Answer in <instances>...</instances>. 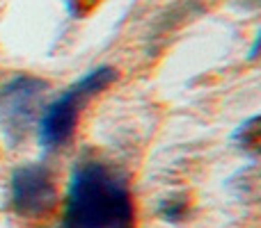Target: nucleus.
<instances>
[{
	"instance_id": "nucleus-1",
	"label": "nucleus",
	"mask_w": 261,
	"mask_h": 228,
	"mask_svg": "<svg viewBox=\"0 0 261 228\" xmlns=\"http://www.w3.org/2000/svg\"><path fill=\"white\" fill-rule=\"evenodd\" d=\"M130 224L133 201L126 183L96 162L76 167L69 183L64 228H122Z\"/></svg>"
},
{
	"instance_id": "nucleus-2",
	"label": "nucleus",
	"mask_w": 261,
	"mask_h": 228,
	"mask_svg": "<svg viewBox=\"0 0 261 228\" xmlns=\"http://www.w3.org/2000/svg\"><path fill=\"white\" fill-rule=\"evenodd\" d=\"M115 78H117L115 69L99 67L96 71L81 78L73 87H69L55 103H50L48 110H46L39 121V144L41 146L55 148V146L67 144L73 135L78 112H81V108L85 105V101L90 99V96L103 91L110 82H115Z\"/></svg>"
},
{
	"instance_id": "nucleus-3",
	"label": "nucleus",
	"mask_w": 261,
	"mask_h": 228,
	"mask_svg": "<svg viewBox=\"0 0 261 228\" xmlns=\"http://www.w3.org/2000/svg\"><path fill=\"white\" fill-rule=\"evenodd\" d=\"M12 210L18 217L25 219H35V217H44L58 203V187H55V178L46 167L41 165H25L18 167L12 174Z\"/></svg>"
},
{
	"instance_id": "nucleus-4",
	"label": "nucleus",
	"mask_w": 261,
	"mask_h": 228,
	"mask_svg": "<svg viewBox=\"0 0 261 228\" xmlns=\"http://www.w3.org/2000/svg\"><path fill=\"white\" fill-rule=\"evenodd\" d=\"M46 91V82L37 78L21 76L12 80L3 89L0 96V119H3L5 133L9 137H23L35 119V110L41 94Z\"/></svg>"
},
{
	"instance_id": "nucleus-5",
	"label": "nucleus",
	"mask_w": 261,
	"mask_h": 228,
	"mask_svg": "<svg viewBox=\"0 0 261 228\" xmlns=\"http://www.w3.org/2000/svg\"><path fill=\"white\" fill-rule=\"evenodd\" d=\"M188 210H190L188 194H172V197L165 199V201L161 203V208H158L161 217L165 221H170V224H179V221H184L186 217H188Z\"/></svg>"
},
{
	"instance_id": "nucleus-6",
	"label": "nucleus",
	"mask_w": 261,
	"mask_h": 228,
	"mask_svg": "<svg viewBox=\"0 0 261 228\" xmlns=\"http://www.w3.org/2000/svg\"><path fill=\"white\" fill-rule=\"evenodd\" d=\"M85 5L87 9H92L96 5V0H69V7H71V14L73 16H81V7ZM85 9V12H87Z\"/></svg>"
},
{
	"instance_id": "nucleus-7",
	"label": "nucleus",
	"mask_w": 261,
	"mask_h": 228,
	"mask_svg": "<svg viewBox=\"0 0 261 228\" xmlns=\"http://www.w3.org/2000/svg\"><path fill=\"white\" fill-rule=\"evenodd\" d=\"M122 228H133V224H130V226H122Z\"/></svg>"
}]
</instances>
